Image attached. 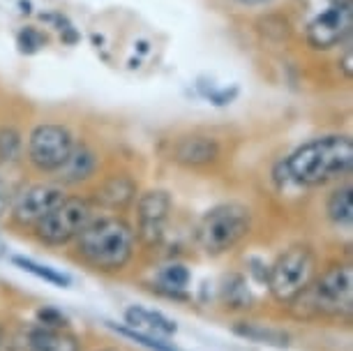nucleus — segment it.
Listing matches in <instances>:
<instances>
[{
  "label": "nucleus",
  "instance_id": "obj_27",
  "mask_svg": "<svg viewBox=\"0 0 353 351\" xmlns=\"http://www.w3.org/2000/svg\"><path fill=\"white\" fill-rule=\"evenodd\" d=\"M238 5H250V8H256V5H265L270 0H236Z\"/></svg>",
  "mask_w": 353,
  "mask_h": 351
},
{
  "label": "nucleus",
  "instance_id": "obj_5",
  "mask_svg": "<svg viewBox=\"0 0 353 351\" xmlns=\"http://www.w3.org/2000/svg\"><path fill=\"white\" fill-rule=\"evenodd\" d=\"M316 277V252L307 243H296L277 254L265 270L270 296L282 305H291Z\"/></svg>",
  "mask_w": 353,
  "mask_h": 351
},
{
  "label": "nucleus",
  "instance_id": "obj_15",
  "mask_svg": "<svg viewBox=\"0 0 353 351\" xmlns=\"http://www.w3.org/2000/svg\"><path fill=\"white\" fill-rule=\"evenodd\" d=\"M125 323L130 328H134V333L141 335H150V337H169L176 335V321L164 317L162 312H155V310L148 308H139L132 305L125 310Z\"/></svg>",
  "mask_w": 353,
  "mask_h": 351
},
{
  "label": "nucleus",
  "instance_id": "obj_8",
  "mask_svg": "<svg viewBox=\"0 0 353 351\" xmlns=\"http://www.w3.org/2000/svg\"><path fill=\"white\" fill-rule=\"evenodd\" d=\"M353 30L351 0H330L325 8L310 19L305 28V42L314 51H330L344 44Z\"/></svg>",
  "mask_w": 353,
  "mask_h": 351
},
{
  "label": "nucleus",
  "instance_id": "obj_25",
  "mask_svg": "<svg viewBox=\"0 0 353 351\" xmlns=\"http://www.w3.org/2000/svg\"><path fill=\"white\" fill-rule=\"evenodd\" d=\"M236 95H238V88H231V92H229V88H226L222 92H215V95H210V99L217 104V107H222V104H229Z\"/></svg>",
  "mask_w": 353,
  "mask_h": 351
},
{
  "label": "nucleus",
  "instance_id": "obj_21",
  "mask_svg": "<svg viewBox=\"0 0 353 351\" xmlns=\"http://www.w3.org/2000/svg\"><path fill=\"white\" fill-rule=\"evenodd\" d=\"M190 280L192 275L183 263H171V266H166L159 273V287H166L169 289V296H178V298H183V291L190 284Z\"/></svg>",
  "mask_w": 353,
  "mask_h": 351
},
{
  "label": "nucleus",
  "instance_id": "obj_28",
  "mask_svg": "<svg viewBox=\"0 0 353 351\" xmlns=\"http://www.w3.org/2000/svg\"><path fill=\"white\" fill-rule=\"evenodd\" d=\"M0 347H3V330H0Z\"/></svg>",
  "mask_w": 353,
  "mask_h": 351
},
{
  "label": "nucleus",
  "instance_id": "obj_23",
  "mask_svg": "<svg viewBox=\"0 0 353 351\" xmlns=\"http://www.w3.org/2000/svg\"><path fill=\"white\" fill-rule=\"evenodd\" d=\"M37 323H44V326H53V328H68V319L58 310L51 308L37 310Z\"/></svg>",
  "mask_w": 353,
  "mask_h": 351
},
{
  "label": "nucleus",
  "instance_id": "obj_7",
  "mask_svg": "<svg viewBox=\"0 0 353 351\" xmlns=\"http://www.w3.org/2000/svg\"><path fill=\"white\" fill-rule=\"evenodd\" d=\"M74 148V137L61 123H39L30 130L26 157L42 174H56L68 162Z\"/></svg>",
  "mask_w": 353,
  "mask_h": 351
},
{
  "label": "nucleus",
  "instance_id": "obj_4",
  "mask_svg": "<svg viewBox=\"0 0 353 351\" xmlns=\"http://www.w3.org/2000/svg\"><path fill=\"white\" fill-rule=\"evenodd\" d=\"M252 231V210L245 203L226 201L205 210L196 224V243L205 254L219 257L245 241Z\"/></svg>",
  "mask_w": 353,
  "mask_h": 351
},
{
  "label": "nucleus",
  "instance_id": "obj_10",
  "mask_svg": "<svg viewBox=\"0 0 353 351\" xmlns=\"http://www.w3.org/2000/svg\"><path fill=\"white\" fill-rule=\"evenodd\" d=\"M173 210V199L166 190H148L137 201V238L145 248H157L164 241L166 224Z\"/></svg>",
  "mask_w": 353,
  "mask_h": 351
},
{
  "label": "nucleus",
  "instance_id": "obj_13",
  "mask_svg": "<svg viewBox=\"0 0 353 351\" xmlns=\"http://www.w3.org/2000/svg\"><path fill=\"white\" fill-rule=\"evenodd\" d=\"M19 351H79L77 335H72L68 328H53L44 323H32L19 335Z\"/></svg>",
  "mask_w": 353,
  "mask_h": 351
},
{
  "label": "nucleus",
  "instance_id": "obj_1",
  "mask_svg": "<svg viewBox=\"0 0 353 351\" xmlns=\"http://www.w3.org/2000/svg\"><path fill=\"white\" fill-rule=\"evenodd\" d=\"M286 176L303 188L342 181L353 169V141L349 134H323L298 146L284 162Z\"/></svg>",
  "mask_w": 353,
  "mask_h": 351
},
{
  "label": "nucleus",
  "instance_id": "obj_14",
  "mask_svg": "<svg viewBox=\"0 0 353 351\" xmlns=\"http://www.w3.org/2000/svg\"><path fill=\"white\" fill-rule=\"evenodd\" d=\"M99 167V157L88 143H74L68 162L56 171V183L58 185H79L85 183L95 176Z\"/></svg>",
  "mask_w": 353,
  "mask_h": 351
},
{
  "label": "nucleus",
  "instance_id": "obj_11",
  "mask_svg": "<svg viewBox=\"0 0 353 351\" xmlns=\"http://www.w3.org/2000/svg\"><path fill=\"white\" fill-rule=\"evenodd\" d=\"M222 157V146L208 134H183L171 146V160L185 169H203Z\"/></svg>",
  "mask_w": 353,
  "mask_h": 351
},
{
  "label": "nucleus",
  "instance_id": "obj_6",
  "mask_svg": "<svg viewBox=\"0 0 353 351\" xmlns=\"http://www.w3.org/2000/svg\"><path fill=\"white\" fill-rule=\"evenodd\" d=\"M92 220H95V206L88 197H65L32 227V234L49 248H61L77 241Z\"/></svg>",
  "mask_w": 353,
  "mask_h": 351
},
{
  "label": "nucleus",
  "instance_id": "obj_18",
  "mask_svg": "<svg viewBox=\"0 0 353 351\" xmlns=\"http://www.w3.org/2000/svg\"><path fill=\"white\" fill-rule=\"evenodd\" d=\"M256 32L265 42L282 44L291 37V23L282 14H265L256 21Z\"/></svg>",
  "mask_w": 353,
  "mask_h": 351
},
{
  "label": "nucleus",
  "instance_id": "obj_3",
  "mask_svg": "<svg viewBox=\"0 0 353 351\" xmlns=\"http://www.w3.org/2000/svg\"><path fill=\"white\" fill-rule=\"evenodd\" d=\"M296 319H351L353 270L351 263H332L316 275L307 289L291 303Z\"/></svg>",
  "mask_w": 353,
  "mask_h": 351
},
{
  "label": "nucleus",
  "instance_id": "obj_22",
  "mask_svg": "<svg viewBox=\"0 0 353 351\" xmlns=\"http://www.w3.org/2000/svg\"><path fill=\"white\" fill-rule=\"evenodd\" d=\"M46 44V35L42 30H37L35 26H26V28L19 30L17 35V46L21 54H37L39 49Z\"/></svg>",
  "mask_w": 353,
  "mask_h": 351
},
{
  "label": "nucleus",
  "instance_id": "obj_9",
  "mask_svg": "<svg viewBox=\"0 0 353 351\" xmlns=\"http://www.w3.org/2000/svg\"><path fill=\"white\" fill-rule=\"evenodd\" d=\"M65 199L63 185L58 183H32L12 197L8 213L17 227L32 229L49 210Z\"/></svg>",
  "mask_w": 353,
  "mask_h": 351
},
{
  "label": "nucleus",
  "instance_id": "obj_19",
  "mask_svg": "<svg viewBox=\"0 0 353 351\" xmlns=\"http://www.w3.org/2000/svg\"><path fill=\"white\" fill-rule=\"evenodd\" d=\"M23 137L14 125H3L0 128V167L14 164L21 157Z\"/></svg>",
  "mask_w": 353,
  "mask_h": 351
},
{
  "label": "nucleus",
  "instance_id": "obj_24",
  "mask_svg": "<svg viewBox=\"0 0 353 351\" xmlns=\"http://www.w3.org/2000/svg\"><path fill=\"white\" fill-rule=\"evenodd\" d=\"M10 201H12V192H10V185L0 178V217L8 213L10 208Z\"/></svg>",
  "mask_w": 353,
  "mask_h": 351
},
{
  "label": "nucleus",
  "instance_id": "obj_16",
  "mask_svg": "<svg viewBox=\"0 0 353 351\" xmlns=\"http://www.w3.org/2000/svg\"><path fill=\"white\" fill-rule=\"evenodd\" d=\"M325 215L337 227H349L353 220V188L342 185L325 201Z\"/></svg>",
  "mask_w": 353,
  "mask_h": 351
},
{
  "label": "nucleus",
  "instance_id": "obj_17",
  "mask_svg": "<svg viewBox=\"0 0 353 351\" xmlns=\"http://www.w3.org/2000/svg\"><path fill=\"white\" fill-rule=\"evenodd\" d=\"M233 333L248 337L252 342H261V344H272V347H289V335L284 330L261 326V323H252V321H241L233 326Z\"/></svg>",
  "mask_w": 353,
  "mask_h": 351
},
{
  "label": "nucleus",
  "instance_id": "obj_26",
  "mask_svg": "<svg viewBox=\"0 0 353 351\" xmlns=\"http://www.w3.org/2000/svg\"><path fill=\"white\" fill-rule=\"evenodd\" d=\"M351 58H353L351 49H346L344 61H342V70H344V77H346V79H351V72H353V68H351Z\"/></svg>",
  "mask_w": 353,
  "mask_h": 351
},
{
  "label": "nucleus",
  "instance_id": "obj_2",
  "mask_svg": "<svg viewBox=\"0 0 353 351\" xmlns=\"http://www.w3.org/2000/svg\"><path fill=\"white\" fill-rule=\"evenodd\" d=\"M137 234L123 217H99L92 220L77 238V254L85 266L99 273L123 270L134 257Z\"/></svg>",
  "mask_w": 353,
  "mask_h": 351
},
{
  "label": "nucleus",
  "instance_id": "obj_12",
  "mask_svg": "<svg viewBox=\"0 0 353 351\" xmlns=\"http://www.w3.org/2000/svg\"><path fill=\"white\" fill-rule=\"evenodd\" d=\"M139 185L130 174H111L92 192V206L111 210V213H123L137 201Z\"/></svg>",
  "mask_w": 353,
  "mask_h": 351
},
{
  "label": "nucleus",
  "instance_id": "obj_20",
  "mask_svg": "<svg viewBox=\"0 0 353 351\" xmlns=\"http://www.w3.org/2000/svg\"><path fill=\"white\" fill-rule=\"evenodd\" d=\"M12 261H14V266L26 270V273L35 275V277H39V280L53 284V287H70V277L63 275V273H58L56 268L44 266V263H37V261H32V259H26V257H14Z\"/></svg>",
  "mask_w": 353,
  "mask_h": 351
}]
</instances>
